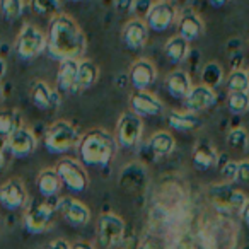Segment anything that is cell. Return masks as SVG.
I'll return each mask as SVG.
<instances>
[{
    "instance_id": "ab89813d",
    "label": "cell",
    "mask_w": 249,
    "mask_h": 249,
    "mask_svg": "<svg viewBox=\"0 0 249 249\" xmlns=\"http://www.w3.org/2000/svg\"><path fill=\"white\" fill-rule=\"evenodd\" d=\"M46 249H72V246L65 241V239H55L48 244Z\"/></svg>"
},
{
    "instance_id": "5b68a950",
    "label": "cell",
    "mask_w": 249,
    "mask_h": 249,
    "mask_svg": "<svg viewBox=\"0 0 249 249\" xmlns=\"http://www.w3.org/2000/svg\"><path fill=\"white\" fill-rule=\"evenodd\" d=\"M16 55L24 62L38 58L46 50V35L35 24H24L14 43Z\"/></svg>"
},
{
    "instance_id": "816d5d0a",
    "label": "cell",
    "mask_w": 249,
    "mask_h": 249,
    "mask_svg": "<svg viewBox=\"0 0 249 249\" xmlns=\"http://www.w3.org/2000/svg\"><path fill=\"white\" fill-rule=\"evenodd\" d=\"M248 52H249V46H248Z\"/></svg>"
},
{
    "instance_id": "9c48e42d",
    "label": "cell",
    "mask_w": 249,
    "mask_h": 249,
    "mask_svg": "<svg viewBox=\"0 0 249 249\" xmlns=\"http://www.w3.org/2000/svg\"><path fill=\"white\" fill-rule=\"evenodd\" d=\"M52 198H46V201H35L28 207L24 213V227L33 234L45 232L52 225L53 217L56 212V201L52 203Z\"/></svg>"
},
{
    "instance_id": "f1b7e54d",
    "label": "cell",
    "mask_w": 249,
    "mask_h": 249,
    "mask_svg": "<svg viewBox=\"0 0 249 249\" xmlns=\"http://www.w3.org/2000/svg\"><path fill=\"white\" fill-rule=\"evenodd\" d=\"M188 55H190V43L181 36H173L164 45V56L169 63H174V65L183 63Z\"/></svg>"
},
{
    "instance_id": "bcb514c9",
    "label": "cell",
    "mask_w": 249,
    "mask_h": 249,
    "mask_svg": "<svg viewBox=\"0 0 249 249\" xmlns=\"http://www.w3.org/2000/svg\"><path fill=\"white\" fill-rule=\"evenodd\" d=\"M5 167V157H4V152H0V171Z\"/></svg>"
},
{
    "instance_id": "e0dca14e",
    "label": "cell",
    "mask_w": 249,
    "mask_h": 249,
    "mask_svg": "<svg viewBox=\"0 0 249 249\" xmlns=\"http://www.w3.org/2000/svg\"><path fill=\"white\" fill-rule=\"evenodd\" d=\"M156 77H157L156 67L147 58L137 60V62L130 67L128 79L135 90H147L154 84Z\"/></svg>"
},
{
    "instance_id": "7a4b0ae2",
    "label": "cell",
    "mask_w": 249,
    "mask_h": 249,
    "mask_svg": "<svg viewBox=\"0 0 249 249\" xmlns=\"http://www.w3.org/2000/svg\"><path fill=\"white\" fill-rule=\"evenodd\" d=\"M116 139L104 128H92L80 135L77 145L80 162L92 167H106L116 156Z\"/></svg>"
},
{
    "instance_id": "7dc6e473",
    "label": "cell",
    "mask_w": 249,
    "mask_h": 249,
    "mask_svg": "<svg viewBox=\"0 0 249 249\" xmlns=\"http://www.w3.org/2000/svg\"><path fill=\"white\" fill-rule=\"evenodd\" d=\"M4 101V87H2V82H0V103Z\"/></svg>"
},
{
    "instance_id": "cb8c5ba5",
    "label": "cell",
    "mask_w": 249,
    "mask_h": 249,
    "mask_svg": "<svg viewBox=\"0 0 249 249\" xmlns=\"http://www.w3.org/2000/svg\"><path fill=\"white\" fill-rule=\"evenodd\" d=\"M21 126H22V116L18 109L0 111V152L7 150L9 139Z\"/></svg>"
},
{
    "instance_id": "7402d4cb",
    "label": "cell",
    "mask_w": 249,
    "mask_h": 249,
    "mask_svg": "<svg viewBox=\"0 0 249 249\" xmlns=\"http://www.w3.org/2000/svg\"><path fill=\"white\" fill-rule=\"evenodd\" d=\"M193 84H191V77L186 70L176 69L166 77V89L174 99H183L188 96V92L191 90Z\"/></svg>"
},
{
    "instance_id": "1f68e13d",
    "label": "cell",
    "mask_w": 249,
    "mask_h": 249,
    "mask_svg": "<svg viewBox=\"0 0 249 249\" xmlns=\"http://www.w3.org/2000/svg\"><path fill=\"white\" fill-rule=\"evenodd\" d=\"M29 7L38 16H55L62 14V2L60 0H29Z\"/></svg>"
},
{
    "instance_id": "d590c367",
    "label": "cell",
    "mask_w": 249,
    "mask_h": 249,
    "mask_svg": "<svg viewBox=\"0 0 249 249\" xmlns=\"http://www.w3.org/2000/svg\"><path fill=\"white\" fill-rule=\"evenodd\" d=\"M227 107L232 114H244L249 109V92H229Z\"/></svg>"
},
{
    "instance_id": "30bf717a",
    "label": "cell",
    "mask_w": 249,
    "mask_h": 249,
    "mask_svg": "<svg viewBox=\"0 0 249 249\" xmlns=\"http://www.w3.org/2000/svg\"><path fill=\"white\" fill-rule=\"evenodd\" d=\"M178 19V9L171 2H157L152 5L149 14L145 16V24L150 31L154 33H164L176 22Z\"/></svg>"
},
{
    "instance_id": "d4e9b609",
    "label": "cell",
    "mask_w": 249,
    "mask_h": 249,
    "mask_svg": "<svg viewBox=\"0 0 249 249\" xmlns=\"http://www.w3.org/2000/svg\"><path fill=\"white\" fill-rule=\"evenodd\" d=\"M191 159H193V166L198 171H208L218 162V152L210 142L201 140L195 145Z\"/></svg>"
},
{
    "instance_id": "4dcf8cb0",
    "label": "cell",
    "mask_w": 249,
    "mask_h": 249,
    "mask_svg": "<svg viewBox=\"0 0 249 249\" xmlns=\"http://www.w3.org/2000/svg\"><path fill=\"white\" fill-rule=\"evenodd\" d=\"M222 80H224V72H222V67L217 62H208L201 69V84L203 86L215 90L222 84Z\"/></svg>"
},
{
    "instance_id": "9a60e30c",
    "label": "cell",
    "mask_w": 249,
    "mask_h": 249,
    "mask_svg": "<svg viewBox=\"0 0 249 249\" xmlns=\"http://www.w3.org/2000/svg\"><path fill=\"white\" fill-rule=\"evenodd\" d=\"M130 107L137 116H160L164 113V103L149 90H135L130 97Z\"/></svg>"
},
{
    "instance_id": "3957f363",
    "label": "cell",
    "mask_w": 249,
    "mask_h": 249,
    "mask_svg": "<svg viewBox=\"0 0 249 249\" xmlns=\"http://www.w3.org/2000/svg\"><path fill=\"white\" fill-rule=\"evenodd\" d=\"M200 241L205 249H234L237 241V229L229 218H210L201 227Z\"/></svg>"
},
{
    "instance_id": "ac0fdd59",
    "label": "cell",
    "mask_w": 249,
    "mask_h": 249,
    "mask_svg": "<svg viewBox=\"0 0 249 249\" xmlns=\"http://www.w3.org/2000/svg\"><path fill=\"white\" fill-rule=\"evenodd\" d=\"M147 171L142 164L132 162L120 174V184L126 193H140L147 186Z\"/></svg>"
},
{
    "instance_id": "4fadbf2b",
    "label": "cell",
    "mask_w": 249,
    "mask_h": 249,
    "mask_svg": "<svg viewBox=\"0 0 249 249\" xmlns=\"http://www.w3.org/2000/svg\"><path fill=\"white\" fill-rule=\"evenodd\" d=\"M36 147H38V139L33 133V130H29L24 124L12 133L7 142L9 154L12 157H18V159H24V157H29L31 154H35Z\"/></svg>"
},
{
    "instance_id": "c3c4849f",
    "label": "cell",
    "mask_w": 249,
    "mask_h": 249,
    "mask_svg": "<svg viewBox=\"0 0 249 249\" xmlns=\"http://www.w3.org/2000/svg\"><path fill=\"white\" fill-rule=\"evenodd\" d=\"M154 4H157V2H173V0H152Z\"/></svg>"
},
{
    "instance_id": "277c9868",
    "label": "cell",
    "mask_w": 249,
    "mask_h": 249,
    "mask_svg": "<svg viewBox=\"0 0 249 249\" xmlns=\"http://www.w3.org/2000/svg\"><path fill=\"white\" fill-rule=\"evenodd\" d=\"M80 133L70 121L58 120L52 123L45 132V147L50 154H65L79 145Z\"/></svg>"
},
{
    "instance_id": "83f0119b",
    "label": "cell",
    "mask_w": 249,
    "mask_h": 249,
    "mask_svg": "<svg viewBox=\"0 0 249 249\" xmlns=\"http://www.w3.org/2000/svg\"><path fill=\"white\" fill-rule=\"evenodd\" d=\"M147 147H149L152 156L166 157L169 154H173L174 149H176V139L169 132H157L150 137V140L147 142Z\"/></svg>"
},
{
    "instance_id": "74e56055",
    "label": "cell",
    "mask_w": 249,
    "mask_h": 249,
    "mask_svg": "<svg viewBox=\"0 0 249 249\" xmlns=\"http://www.w3.org/2000/svg\"><path fill=\"white\" fill-rule=\"evenodd\" d=\"M154 2L152 0H133V7L132 12L137 16V19H145V16L149 14V11L152 9Z\"/></svg>"
},
{
    "instance_id": "ee69618b",
    "label": "cell",
    "mask_w": 249,
    "mask_h": 249,
    "mask_svg": "<svg viewBox=\"0 0 249 249\" xmlns=\"http://www.w3.org/2000/svg\"><path fill=\"white\" fill-rule=\"evenodd\" d=\"M72 249H94L92 246L89 244V242H75V244L72 246Z\"/></svg>"
},
{
    "instance_id": "484cf974",
    "label": "cell",
    "mask_w": 249,
    "mask_h": 249,
    "mask_svg": "<svg viewBox=\"0 0 249 249\" xmlns=\"http://www.w3.org/2000/svg\"><path fill=\"white\" fill-rule=\"evenodd\" d=\"M77 69H79V60L60 62V69L56 72V87L60 92H72L75 89Z\"/></svg>"
},
{
    "instance_id": "8992f818",
    "label": "cell",
    "mask_w": 249,
    "mask_h": 249,
    "mask_svg": "<svg viewBox=\"0 0 249 249\" xmlns=\"http://www.w3.org/2000/svg\"><path fill=\"white\" fill-rule=\"evenodd\" d=\"M208 198H210L212 205L220 212H239L241 213L242 207L246 203V195L241 190H237L235 186L229 183L222 184H213L208 188Z\"/></svg>"
},
{
    "instance_id": "ffe728a7",
    "label": "cell",
    "mask_w": 249,
    "mask_h": 249,
    "mask_svg": "<svg viewBox=\"0 0 249 249\" xmlns=\"http://www.w3.org/2000/svg\"><path fill=\"white\" fill-rule=\"evenodd\" d=\"M124 46L130 50H142L147 45L149 39V28L142 19H132L124 24L123 33H121Z\"/></svg>"
},
{
    "instance_id": "836d02e7",
    "label": "cell",
    "mask_w": 249,
    "mask_h": 249,
    "mask_svg": "<svg viewBox=\"0 0 249 249\" xmlns=\"http://www.w3.org/2000/svg\"><path fill=\"white\" fill-rule=\"evenodd\" d=\"M24 12V0H0V16L7 21H16Z\"/></svg>"
},
{
    "instance_id": "f6af8a7d",
    "label": "cell",
    "mask_w": 249,
    "mask_h": 249,
    "mask_svg": "<svg viewBox=\"0 0 249 249\" xmlns=\"http://www.w3.org/2000/svg\"><path fill=\"white\" fill-rule=\"evenodd\" d=\"M171 4L174 5V7H184V5L188 4V0H173V2H171Z\"/></svg>"
},
{
    "instance_id": "6da1fadb",
    "label": "cell",
    "mask_w": 249,
    "mask_h": 249,
    "mask_svg": "<svg viewBox=\"0 0 249 249\" xmlns=\"http://www.w3.org/2000/svg\"><path fill=\"white\" fill-rule=\"evenodd\" d=\"M87 50V38L73 18L58 14L52 18L46 36V52L55 60H79Z\"/></svg>"
},
{
    "instance_id": "f907efd6",
    "label": "cell",
    "mask_w": 249,
    "mask_h": 249,
    "mask_svg": "<svg viewBox=\"0 0 249 249\" xmlns=\"http://www.w3.org/2000/svg\"><path fill=\"white\" fill-rule=\"evenodd\" d=\"M246 72H248V77H249V70H246Z\"/></svg>"
},
{
    "instance_id": "60d3db41",
    "label": "cell",
    "mask_w": 249,
    "mask_h": 249,
    "mask_svg": "<svg viewBox=\"0 0 249 249\" xmlns=\"http://www.w3.org/2000/svg\"><path fill=\"white\" fill-rule=\"evenodd\" d=\"M241 217H242V220H244L246 224L249 225V200H246L244 207H242V210H241Z\"/></svg>"
},
{
    "instance_id": "44dd1931",
    "label": "cell",
    "mask_w": 249,
    "mask_h": 249,
    "mask_svg": "<svg viewBox=\"0 0 249 249\" xmlns=\"http://www.w3.org/2000/svg\"><path fill=\"white\" fill-rule=\"evenodd\" d=\"M203 29H205L203 21L193 11H184L178 18V36L186 39L188 43L200 38L203 35Z\"/></svg>"
},
{
    "instance_id": "d6a6232c",
    "label": "cell",
    "mask_w": 249,
    "mask_h": 249,
    "mask_svg": "<svg viewBox=\"0 0 249 249\" xmlns=\"http://www.w3.org/2000/svg\"><path fill=\"white\" fill-rule=\"evenodd\" d=\"M225 84L229 92H249V77L246 70H232Z\"/></svg>"
},
{
    "instance_id": "d6986e66",
    "label": "cell",
    "mask_w": 249,
    "mask_h": 249,
    "mask_svg": "<svg viewBox=\"0 0 249 249\" xmlns=\"http://www.w3.org/2000/svg\"><path fill=\"white\" fill-rule=\"evenodd\" d=\"M217 101V94L213 89L203 86V84H198L193 86L191 90L188 92V96L184 97V104H186V109L191 113H201V111L212 107Z\"/></svg>"
},
{
    "instance_id": "7bdbcfd3",
    "label": "cell",
    "mask_w": 249,
    "mask_h": 249,
    "mask_svg": "<svg viewBox=\"0 0 249 249\" xmlns=\"http://www.w3.org/2000/svg\"><path fill=\"white\" fill-rule=\"evenodd\" d=\"M208 4L212 5V7H224V5L229 4V0H208Z\"/></svg>"
},
{
    "instance_id": "ba28073f",
    "label": "cell",
    "mask_w": 249,
    "mask_h": 249,
    "mask_svg": "<svg viewBox=\"0 0 249 249\" xmlns=\"http://www.w3.org/2000/svg\"><path fill=\"white\" fill-rule=\"evenodd\" d=\"M56 174H58L60 181L63 186H67L73 193H80L89 186V176L87 171L84 169V166L80 162H77L75 159H60L58 164L55 167Z\"/></svg>"
},
{
    "instance_id": "b9f144b4",
    "label": "cell",
    "mask_w": 249,
    "mask_h": 249,
    "mask_svg": "<svg viewBox=\"0 0 249 249\" xmlns=\"http://www.w3.org/2000/svg\"><path fill=\"white\" fill-rule=\"evenodd\" d=\"M5 73H7V62H5V60L0 56V80L4 79Z\"/></svg>"
},
{
    "instance_id": "603a6c76",
    "label": "cell",
    "mask_w": 249,
    "mask_h": 249,
    "mask_svg": "<svg viewBox=\"0 0 249 249\" xmlns=\"http://www.w3.org/2000/svg\"><path fill=\"white\" fill-rule=\"evenodd\" d=\"M167 123L171 128L178 130V132H195L201 126V120L196 113H191L188 109H173L167 114Z\"/></svg>"
},
{
    "instance_id": "f546056e",
    "label": "cell",
    "mask_w": 249,
    "mask_h": 249,
    "mask_svg": "<svg viewBox=\"0 0 249 249\" xmlns=\"http://www.w3.org/2000/svg\"><path fill=\"white\" fill-rule=\"evenodd\" d=\"M38 190L41 193V196L45 198H55L58 195L60 188H62V181H60L58 174H56L55 169L48 167V169H43L41 173L38 174Z\"/></svg>"
},
{
    "instance_id": "f5cc1de1",
    "label": "cell",
    "mask_w": 249,
    "mask_h": 249,
    "mask_svg": "<svg viewBox=\"0 0 249 249\" xmlns=\"http://www.w3.org/2000/svg\"><path fill=\"white\" fill-rule=\"evenodd\" d=\"M60 2H62V0H60Z\"/></svg>"
},
{
    "instance_id": "681fc988",
    "label": "cell",
    "mask_w": 249,
    "mask_h": 249,
    "mask_svg": "<svg viewBox=\"0 0 249 249\" xmlns=\"http://www.w3.org/2000/svg\"><path fill=\"white\" fill-rule=\"evenodd\" d=\"M73 2H82V0H73Z\"/></svg>"
},
{
    "instance_id": "8d00e7d4",
    "label": "cell",
    "mask_w": 249,
    "mask_h": 249,
    "mask_svg": "<svg viewBox=\"0 0 249 249\" xmlns=\"http://www.w3.org/2000/svg\"><path fill=\"white\" fill-rule=\"evenodd\" d=\"M234 183L249 184V160H239V162H235Z\"/></svg>"
},
{
    "instance_id": "e575fe53",
    "label": "cell",
    "mask_w": 249,
    "mask_h": 249,
    "mask_svg": "<svg viewBox=\"0 0 249 249\" xmlns=\"http://www.w3.org/2000/svg\"><path fill=\"white\" fill-rule=\"evenodd\" d=\"M227 143L235 152H244L249 147V133L244 128H241V126L232 128L227 135Z\"/></svg>"
},
{
    "instance_id": "52a82bcc",
    "label": "cell",
    "mask_w": 249,
    "mask_h": 249,
    "mask_svg": "<svg viewBox=\"0 0 249 249\" xmlns=\"http://www.w3.org/2000/svg\"><path fill=\"white\" fill-rule=\"evenodd\" d=\"M143 133V121L140 116H137L133 111H126L120 116L116 124V139L118 145L124 147V149L133 150L140 145Z\"/></svg>"
},
{
    "instance_id": "2e32d148",
    "label": "cell",
    "mask_w": 249,
    "mask_h": 249,
    "mask_svg": "<svg viewBox=\"0 0 249 249\" xmlns=\"http://www.w3.org/2000/svg\"><path fill=\"white\" fill-rule=\"evenodd\" d=\"M29 97L31 103L35 104L38 109L43 111H52L56 109L62 103V97L56 90H53L45 80H35L29 89Z\"/></svg>"
},
{
    "instance_id": "5bb4252c",
    "label": "cell",
    "mask_w": 249,
    "mask_h": 249,
    "mask_svg": "<svg viewBox=\"0 0 249 249\" xmlns=\"http://www.w3.org/2000/svg\"><path fill=\"white\" fill-rule=\"evenodd\" d=\"M56 212H60V215H62L70 225H75V227L86 225L87 222L90 220L89 208H87L82 201L75 200V198H70V196L56 200Z\"/></svg>"
},
{
    "instance_id": "4316f807",
    "label": "cell",
    "mask_w": 249,
    "mask_h": 249,
    "mask_svg": "<svg viewBox=\"0 0 249 249\" xmlns=\"http://www.w3.org/2000/svg\"><path fill=\"white\" fill-rule=\"evenodd\" d=\"M99 79V69L92 60H80L77 69L75 89L73 90H86L90 89Z\"/></svg>"
},
{
    "instance_id": "8fae6325",
    "label": "cell",
    "mask_w": 249,
    "mask_h": 249,
    "mask_svg": "<svg viewBox=\"0 0 249 249\" xmlns=\"http://www.w3.org/2000/svg\"><path fill=\"white\" fill-rule=\"evenodd\" d=\"M97 235L99 241L106 248L120 244L124 235V222L121 217L114 213H104L97 220Z\"/></svg>"
},
{
    "instance_id": "f35d334b",
    "label": "cell",
    "mask_w": 249,
    "mask_h": 249,
    "mask_svg": "<svg viewBox=\"0 0 249 249\" xmlns=\"http://www.w3.org/2000/svg\"><path fill=\"white\" fill-rule=\"evenodd\" d=\"M133 0H114V9L118 12H132Z\"/></svg>"
},
{
    "instance_id": "7c38bea8",
    "label": "cell",
    "mask_w": 249,
    "mask_h": 249,
    "mask_svg": "<svg viewBox=\"0 0 249 249\" xmlns=\"http://www.w3.org/2000/svg\"><path fill=\"white\" fill-rule=\"evenodd\" d=\"M28 203V191L21 179L12 178L0 186V207L5 210H21Z\"/></svg>"
}]
</instances>
